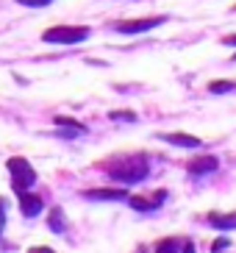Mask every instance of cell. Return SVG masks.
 Instances as JSON below:
<instances>
[{
	"mask_svg": "<svg viewBox=\"0 0 236 253\" xmlns=\"http://www.w3.org/2000/svg\"><path fill=\"white\" fill-rule=\"evenodd\" d=\"M158 139L170 142V145H178V148H200L203 142L192 134H158Z\"/></svg>",
	"mask_w": 236,
	"mask_h": 253,
	"instance_id": "9c48e42d",
	"label": "cell"
},
{
	"mask_svg": "<svg viewBox=\"0 0 236 253\" xmlns=\"http://www.w3.org/2000/svg\"><path fill=\"white\" fill-rule=\"evenodd\" d=\"M83 198L86 201H125L128 192L125 189H86Z\"/></svg>",
	"mask_w": 236,
	"mask_h": 253,
	"instance_id": "ba28073f",
	"label": "cell"
},
{
	"mask_svg": "<svg viewBox=\"0 0 236 253\" xmlns=\"http://www.w3.org/2000/svg\"><path fill=\"white\" fill-rule=\"evenodd\" d=\"M42 209H44V201L39 198V195H25V192H20V211H22L25 217H37Z\"/></svg>",
	"mask_w": 236,
	"mask_h": 253,
	"instance_id": "52a82bcc",
	"label": "cell"
},
{
	"mask_svg": "<svg viewBox=\"0 0 236 253\" xmlns=\"http://www.w3.org/2000/svg\"><path fill=\"white\" fill-rule=\"evenodd\" d=\"M167 23V17H145V20H122V23H117L114 28L119 31V34H142V31H150L156 28V25Z\"/></svg>",
	"mask_w": 236,
	"mask_h": 253,
	"instance_id": "277c9868",
	"label": "cell"
},
{
	"mask_svg": "<svg viewBox=\"0 0 236 253\" xmlns=\"http://www.w3.org/2000/svg\"><path fill=\"white\" fill-rule=\"evenodd\" d=\"M225 248H231V242H228V239H217L214 245H211V251H225Z\"/></svg>",
	"mask_w": 236,
	"mask_h": 253,
	"instance_id": "e0dca14e",
	"label": "cell"
},
{
	"mask_svg": "<svg viewBox=\"0 0 236 253\" xmlns=\"http://www.w3.org/2000/svg\"><path fill=\"white\" fill-rule=\"evenodd\" d=\"M56 126H67V128H73V131H78V134H83V126L73 117H56Z\"/></svg>",
	"mask_w": 236,
	"mask_h": 253,
	"instance_id": "5bb4252c",
	"label": "cell"
},
{
	"mask_svg": "<svg viewBox=\"0 0 236 253\" xmlns=\"http://www.w3.org/2000/svg\"><path fill=\"white\" fill-rule=\"evenodd\" d=\"M156 251H161V253H167V251H192V242H189V239H181V237H170V239H161V242L156 245Z\"/></svg>",
	"mask_w": 236,
	"mask_h": 253,
	"instance_id": "30bf717a",
	"label": "cell"
},
{
	"mask_svg": "<svg viewBox=\"0 0 236 253\" xmlns=\"http://www.w3.org/2000/svg\"><path fill=\"white\" fill-rule=\"evenodd\" d=\"M47 225H50V231H56V234H64L67 223H64V211H61L59 206L50 209V217H47Z\"/></svg>",
	"mask_w": 236,
	"mask_h": 253,
	"instance_id": "7c38bea8",
	"label": "cell"
},
{
	"mask_svg": "<svg viewBox=\"0 0 236 253\" xmlns=\"http://www.w3.org/2000/svg\"><path fill=\"white\" fill-rule=\"evenodd\" d=\"M217 167H220V162H217L214 156H200V159H192L189 162V175H208V172H214Z\"/></svg>",
	"mask_w": 236,
	"mask_h": 253,
	"instance_id": "8992f818",
	"label": "cell"
},
{
	"mask_svg": "<svg viewBox=\"0 0 236 253\" xmlns=\"http://www.w3.org/2000/svg\"><path fill=\"white\" fill-rule=\"evenodd\" d=\"M44 42H56V45H78L83 39H89V28L83 25H56L42 34Z\"/></svg>",
	"mask_w": 236,
	"mask_h": 253,
	"instance_id": "3957f363",
	"label": "cell"
},
{
	"mask_svg": "<svg viewBox=\"0 0 236 253\" xmlns=\"http://www.w3.org/2000/svg\"><path fill=\"white\" fill-rule=\"evenodd\" d=\"M222 42H225V45H236V34H234V37H225Z\"/></svg>",
	"mask_w": 236,
	"mask_h": 253,
	"instance_id": "ac0fdd59",
	"label": "cell"
},
{
	"mask_svg": "<svg viewBox=\"0 0 236 253\" xmlns=\"http://www.w3.org/2000/svg\"><path fill=\"white\" fill-rule=\"evenodd\" d=\"M17 3H22V6H31V8H42V6H47L50 0H17Z\"/></svg>",
	"mask_w": 236,
	"mask_h": 253,
	"instance_id": "2e32d148",
	"label": "cell"
},
{
	"mask_svg": "<svg viewBox=\"0 0 236 253\" xmlns=\"http://www.w3.org/2000/svg\"><path fill=\"white\" fill-rule=\"evenodd\" d=\"M3 217H6V206H3V201H0V223H3Z\"/></svg>",
	"mask_w": 236,
	"mask_h": 253,
	"instance_id": "d6986e66",
	"label": "cell"
},
{
	"mask_svg": "<svg viewBox=\"0 0 236 253\" xmlns=\"http://www.w3.org/2000/svg\"><path fill=\"white\" fill-rule=\"evenodd\" d=\"M167 198V192L164 189H158V192H153L150 198H139V195H133L131 198V206L136 209V211H153V209L161 206V201Z\"/></svg>",
	"mask_w": 236,
	"mask_h": 253,
	"instance_id": "5b68a950",
	"label": "cell"
},
{
	"mask_svg": "<svg viewBox=\"0 0 236 253\" xmlns=\"http://www.w3.org/2000/svg\"><path fill=\"white\" fill-rule=\"evenodd\" d=\"M208 223L214 225V228L231 231V228H236V214H217V211H211L208 214Z\"/></svg>",
	"mask_w": 236,
	"mask_h": 253,
	"instance_id": "8fae6325",
	"label": "cell"
},
{
	"mask_svg": "<svg viewBox=\"0 0 236 253\" xmlns=\"http://www.w3.org/2000/svg\"><path fill=\"white\" fill-rule=\"evenodd\" d=\"M231 89H236V81H211L208 84V92H231Z\"/></svg>",
	"mask_w": 236,
	"mask_h": 253,
	"instance_id": "4fadbf2b",
	"label": "cell"
},
{
	"mask_svg": "<svg viewBox=\"0 0 236 253\" xmlns=\"http://www.w3.org/2000/svg\"><path fill=\"white\" fill-rule=\"evenodd\" d=\"M8 172H11V186H14L17 192H25V189H31V186L37 184V172H34V167L28 164V159L22 156H14L6 162Z\"/></svg>",
	"mask_w": 236,
	"mask_h": 253,
	"instance_id": "7a4b0ae2",
	"label": "cell"
},
{
	"mask_svg": "<svg viewBox=\"0 0 236 253\" xmlns=\"http://www.w3.org/2000/svg\"><path fill=\"white\" fill-rule=\"evenodd\" d=\"M100 170L114 181H122V184H136V181H145L150 172V164L145 156H119L111 159V162H103Z\"/></svg>",
	"mask_w": 236,
	"mask_h": 253,
	"instance_id": "6da1fadb",
	"label": "cell"
},
{
	"mask_svg": "<svg viewBox=\"0 0 236 253\" xmlns=\"http://www.w3.org/2000/svg\"><path fill=\"white\" fill-rule=\"evenodd\" d=\"M234 59H236V56H234Z\"/></svg>",
	"mask_w": 236,
	"mask_h": 253,
	"instance_id": "ffe728a7",
	"label": "cell"
},
{
	"mask_svg": "<svg viewBox=\"0 0 236 253\" xmlns=\"http://www.w3.org/2000/svg\"><path fill=\"white\" fill-rule=\"evenodd\" d=\"M111 120H125V123H136V114L133 112H111Z\"/></svg>",
	"mask_w": 236,
	"mask_h": 253,
	"instance_id": "9a60e30c",
	"label": "cell"
}]
</instances>
